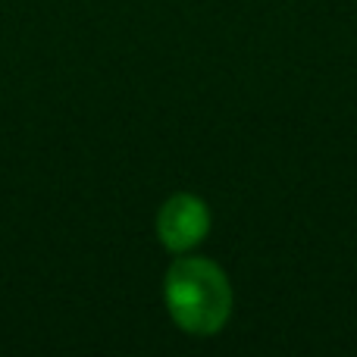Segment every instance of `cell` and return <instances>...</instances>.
Returning a JSON list of instances; mask_svg holds the SVG:
<instances>
[{
  "instance_id": "6da1fadb",
  "label": "cell",
  "mask_w": 357,
  "mask_h": 357,
  "mask_svg": "<svg viewBox=\"0 0 357 357\" xmlns=\"http://www.w3.org/2000/svg\"><path fill=\"white\" fill-rule=\"evenodd\" d=\"M167 307L191 335H213L232 314V289L216 264L182 257L167 276Z\"/></svg>"
},
{
  "instance_id": "7a4b0ae2",
  "label": "cell",
  "mask_w": 357,
  "mask_h": 357,
  "mask_svg": "<svg viewBox=\"0 0 357 357\" xmlns=\"http://www.w3.org/2000/svg\"><path fill=\"white\" fill-rule=\"evenodd\" d=\"M210 213L207 204L195 195H173L157 213V235L169 251H188L207 235Z\"/></svg>"
}]
</instances>
